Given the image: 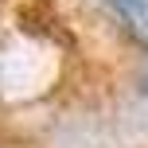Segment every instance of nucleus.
Masks as SVG:
<instances>
[{
  "mask_svg": "<svg viewBox=\"0 0 148 148\" xmlns=\"http://www.w3.org/2000/svg\"><path fill=\"white\" fill-rule=\"evenodd\" d=\"M105 4L117 12V20L125 23L129 35L148 47V0H105Z\"/></svg>",
  "mask_w": 148,
  "mask_h": 148,
  "instance_id": "1",
  "label": "nucleus"
},
{
  "mask_svg": "<svg viewBox=\"0 0 148 148\" xmlns=\"http://www.w3.org/2000/svg\"><path fill=\"white\" fill-rule=\"evenodd\" d=\"M144 94H148V74H144Z\"/></svg>",
  "mask_w": 148,
  "mask_h": 148,
  "instance_id": "2",
  "label": "nucleus"
}]
</instances>
